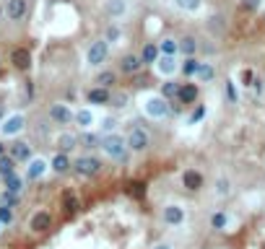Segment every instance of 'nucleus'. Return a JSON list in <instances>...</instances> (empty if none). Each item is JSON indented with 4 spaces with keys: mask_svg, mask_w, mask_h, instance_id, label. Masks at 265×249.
<instances>
[{
    "mask_svg": "<svg viewBox=\"0 0 265 249\" xmlns=\"http://www.w3.org/2000/svg\"><path fill=\"white\" fill-rule=\"evenodd\" d=\"M128 146H130V151H135V153L148 151V148H151V133H148L146 128H133V130L128 133Z\"/></svg>",
    "mask_w": 265,
    "mask_h": 249,
    "instance_id": "10",
    "label": "nucleus"
},
{
    "mask_svg": "<svg viewBox=\"0 0 265 249\" xmlns=\"http://www.w3.org/2000/svg\"><path fill=\"white\" fill-rule=\"evenodd\" d=\"M138 106L148 119L159 122V119H166L169 117V99H164L161 93H153V91H146L138 96Z\"/></svg>",
    "mask_w": 265,
    "mask_h": 249,
    "instance_id": "1",
    "label": "nucleus"
},
{
    "mask_svg": "<svg viewBox=\"0 0 265 249\" xmlns=\"http://www.w3.org/2000/svg\"><path fill=\"white\" fill-rule=\"evenodd\" d=\"M231 226V215L226 210H213L211 213V228L213 231H226Z\"/></svg>",
    "mask_w": 265,
    "mask_h": 249,
    "instance_id": "25",
    "label": "nucleus"
},
{
    "mask_svg": "<svg viewBox=\"0 0 265 249\" xmlns=\"http://www.w3.org/2000/svg\"><path fill=\"white\" fill-rule=\"evenodd\" d=\"M13 208H3V205H0V223H3V226H11L13 223Z\"/></svg>",
    "mask_w": 265,
    "mask_h": 249,
    "instance_id": "40",
    "label": "nucleus"
},
{
    "mask_svg": "<svg viewBox=\"0 0 265 249\" xmlns=\"http://www.w3.org/2000/svg\"><path fill=\"white\" fill-rule=\"evenodd\" d=\"M130 146H128V138H122L120 133H112V135H102V153L109 156L112 161H122L128 156Z\"/></svg>",
    "mask_w": 265,
    "mask_h": 249,
    "instance_id": "2",
    "label": "nucleus"
},
{
    "mask_svg": "<svg viewBox=\"0 0 265 249\" xmlns=\"http://www.w3.org/2000/svg\"><path fill=\"white\" fill-rule=\"evenodd\" d=\"M99 114H97V109L94 106H81L75 112V125L81 128V133H89V130H97L99 128Z\"/></svg>",
    "mask_w": 265,
    "mask_h": 249,
    "instance_id": "9",
    "label": "nucleus"
},
{
    "mask_svg": "<svg viewBox=\"0 0 265 249\" xmlns=\"http://www.w3.org/2000/svg\"><path fill=\"white\" fill-rule=\"evenodd\" d=\"M16 166H19V161H16L11 153H6L3 159H0V179L13 177V174H16Z\"/></svg>",
    "mask_w": 265,
    "mask_h": 249,
    "instance_id": "28",
    "label": "nucleus"
},
{
    "mask_svg": "<svg viewBox=\"0 0 265 249\" xmlns=\"http://www.w3.org/2000/svg\"><path fill=\"white\" fill-rule=\"evenodd\" d=\"M198 93H200V91H198L195 83H182V86H180V96H177V99H180L182 104H195V101H198Z\"/></svg>",
    "mask_w": 265,
    "mask_h": 249,
    "instance_id": "26",
    "label": "nucleus"
},
{
    "mask_svg": "<svg viewBox=\"0 0 265 249\" xmlns=\"http://www.w3.org/2000/svg\"><path fill=\"white\" fill-rule=\"evenodd\" d=\"M231 192H234L231 179H229L226 174H218V177H216V182H213V197H216V200H226Z\"/></svg>",
    "mask_w": 265,
    "mask_h": 249,
    "instance_id": "20",
    "label": "nucleus"
},
{
    "mask_svg": "<svg viewBox=\"0 0 265 249\" xmlns=\"http://www.w3.org/2000/svg\"><path fill=\"white\" fill-rule=\"evenodd\" d=\"M3 228H6V226H3V223H0V231H3Z\"/></svg>",
    "mask_w": 265,
    "mask_h": 249,
    "instance_id": "47",
    "label": "nucleus"
},
{
    "mask_svg": "<svg viewBox=\"0 0 265 249\" xmlns=\"http://www.w3.org/2000/svg\"><path fill=\"white\" fill-rule=\"evenodd\" d=\"M50 169L55 171V174H68V171L73 169V161L68 159V153H55L52 156V161H50Z\"/></svg>",
    "mask_w": 265,
    "mask_h": 249,
    "instance_id": "23",
    "label": "nucleus"
},
{
    "mask_svg": "<svg viewBox=\"0 0 265 249\" xmlns=\"http://www.w3.org/2000/svg\"><path fill=\"white\" fill-rule=\"evenodd\" d=\"M180 52H182L185 57H195V52H198V39H195L193 34H185V37L180 39Z\"/></svg>",
    "mask_w": 265,
    "mask_h": 249,
    "instance_id": "30",
    "label": "nucleus"
},
{
    "mask_svg": "<svg viewBox=\"0 0 265 249\" xmlns=\"http://www.w3.org/2000/svg\"><path fill=\"white\" fill-rule=\"evenodd\" d=\"M3 182H6V190L13 192V195H21L24 187H26V177H19V174H13V177H8Z\"/></svg>",
    "mask_w": 265,
    "mask_h": 249,
    "instance_id": "34",
    "label": "nucleus"
},
{
    "mask_svg": "<svg viewBox=\"0 0 265 249\" xmlns=\"http://www.w3.org/2000/svg\"><path fill=\"white\" fill-rule=\"evenodd\" d=\"M242 6L249 8V11H257V8L262 6V0H242Z\"/></svg>",
    "mask_w": 265,
    "mask_h": 249,
    "instance_id": "43",
    "label": "nucleus"
},
{
    "mask_svg": "<svg viewBox=\"0 0 265 249\" xmlns=\"http://www.w3.org/2000/svg\"><path fill=\"white\" fill-rule=\"evenodd\" d=\"M198 68H200V60H198V57H185L182 65H180V73H182L185 78H195Z\"/></svg>",
    "mask_w": 265,
    "mask_h": 249,
    "instance_id": "32",
    "label": "nucleus"
},
{
    "mask_svg": "<svg viewBox=\"0 0 265 249\" xmlns=\"http://www.w3.org/2000/svg\"><path fill=\"white\" fill-rule=\"evenodd\" d=\"M104 13H107V19L109 21H115V24H120V21H125L130 16V11H133V3L130 0H104Z\"/></svg>",
    "mask_w": 265,
    "mask_h": 249,
    "instance_id": "6",
    "label": "nucleus"
},
{
    "mask_svg": "<svg viewBox=\"0 0 265 249\" xmlns=\"http://www.w3.org/2000/svg\"><path fill=\"white\" fill-rule=\"evenodd\" d=\"M86 101H89L91 106H104V104H112V93H109V88L94 86V88H89V93H86Z\"/></svg>",
    "mask_w": 265,
    "mask_h": 249,
    "instance_id": "16",
    "label": "nucleus"
},
{
    "mask_svg": "<svg viewBox=\"0 0 265 249\" xmlns=\"http://www.w3.org/2000/svg\"><path fill=\"white\" fill-rule=\"evenodd\" d=\"M19 202H21V195H13L8 190L0 192V205L3 208H19Z\"/></svg>",
    "mask_w": 265,
    "mask_h": 249,
    "instance_id": "38",
    "label": "nucleus"
},
{
    "mask_svg": "<svg viewBox=\"0 0 265 249\" xmlns=\"http://www.w3.org/2000/svg\"><path fill=\"white\" fill-rule=\"evenodd\" d=\"M81 146L83 148H102V133H97V130L81 133Z\"/></svg>",
    "mask_w": 265,
    "mask_h": 249,
    "instance_id": "33",
    "label": "nucleus"
},
{
    "mask_svg": "<svg viewBox=\"0 0 265 249\" xmlns=\"http://www.w3.org/2000/svg\"><path fill=\"white\" fill-rule=\"evenodd\" d=\"M115 83H117V73L115 70H102L97 75V86H102V88H112Z\"/></svg>",
    "mask_w": 265,
    "mask_h": 249,
    "instance_id": "35",
    "label": "nucleus"
},
{
    "mask_svg": "<svg viewBox=\"0 0 265 249\" xmlns=\"http://www.w3.org/2000/svg\"><path fill=\"white\" fill-rule=\"evenodd\" d=\"M104 39L109 42V47H112V44H125V31H122V26L109 24L107 31H104Z\"/></svg>",
    "mask_w": 265,
    "mask_h": 249,
    "instance_id": "27",
    "label": "nucleus"
},
{
    "mask_svg": "<svg viewBox=\"0 0 265 249\" xmlns=\"http://www.w3.org/2000/svg\"><path fill=\"white\" fill-rule=\"evenodd\" d=\"M26 13H29V0H6L8 21H24Z\"/></svg>",
    "mask_w": 265,
    "mask_h": 249,
    "instance_id": "14",
    "label": "nucleus"
},
{
    "mask_svg": "<svg viewBox=\"0 0 265 249\" xmlns=\"http://www.w3.org/2000/svg\"><path fill=\"white\" fill-rule=\"evenodd\" d=\"M26 130V117L24 112H11L0 119V135L3 138H16Z\"/></svg>",
    "mask_w": 265,
    "mask_h": 249,
    "instance_id": "4",
    "label": "nucleus"
},
{
    "mask_svg": "<svg viewBox=\"0 0 265 249\" xmlns=\"http://www.w3.org/2000/svg\"><path fill=\"white\" fill-rule=\"evenodd\" d=\"M11 65L16 70H29L31 68V52L26 50V47H16V50L11 52Z\"/></svg>",
    "mask_w": 265,
    "mask_h": 249,
    "instance_id": "19",
    "label": "nucleus"
},
{
    "mask_svg": "<svg viewBox=\"0 0 265 249\" xmlns=\"http://www.w3.org/2000/svg\"><path fill=\"white\" fill-rule=\"evenodd\" d=\"M140 68H143V60H140V55H122V57H120V73H122V75H133V73H138Z\"/></svg>",
    "mask_w": 265,
    "mask_h": 249,
    "instance_id": "21",
    "label": "nucleus"
},
{
    "mask_svg": "<svg viewBox=\"0 0 265 249\" xmlns=\"http://www.w3.org/2000/svg\"><path fill=\"white\" fill-rule=\"evenodd\" d=\"M171 6H174L180 13H187V16H195L206 8V0H171Z\"/></svg>",
    "mask_w": 265,
    "mask_h": 249,
    "instance_id": "22",
    "label": "nucleus"
},
{
    "mask_svg": "<svg viewBox=\"0 0 265 249\" xmlns=\"http://www.w3.org/2000/svg\"><path fill=\"white\" fill-rule=\"evenodd\" d=\"M55 146H57L60 153H70L73 148L81 146V135H75V133H70V130H62V133L55 138Z\"/></svg>",
    "mask_w": 265,
    "mask_h": 249,
    "instance_id": "15",
    "label": "nucleus"
},
{
    "mask_svg": "<svg viewBox=\"0 0 265 249\" xmlns=\"http://www.w3.org/2000/svg\"><path fill=\"white\" fill-rule=\"evenodd\" d=\"M161 57L159 52V44H146L143 50H140V60H143V65H156V60Z\"/></svg>",
    "mask_w": 265,
    "mask_h": 249,
    "instance_id": "29",
    "label": "nucleus"
},
{
    "mask_svg": "<svg viewBox=\"0 0 265 249\" xmlns=\"http://www.w3.org/2000/svg\"><path fill=\"white\" fill-rule=\"evenodd\" d=\"M159 52H161V55L177 57V55H180V39H174V37H164V39L159 42Z\"/></svg>",
    "mask_w": 265,
    "mask_h": 249,
    "instance_id": "31",
    "label": "nucleus"
},
{
    "mask_svg": "<svg viewBox=\"0 0 265 249\" xmlns=\"http://www.w3.org/2000/svg\"><path fill=\"white\" fill-rule=\"evenodd\" d=\"M11 156L19 164H29L31 159H34V151H31V146L26 143V140H16V143L11 146Z\"/></svg>",
    "mask_w": 265,
    "mask_h": 249,
    "instance_id": "17",
    "label": "nucleus"
},
{
    "mask_svg": "<svg viewBox=\"0 0 265 249\" xmlns=\"http://www.w3.org/2000/svg\"><path fill=\"white\" fill-rule=\"evenodd\" d=\"M107 57H109V42L104 37L102 39H94L89 44V50H86V68H91V70L102 68L104 62H107Z\"/></svg>",
    "mask_w": 265,
    "mask_h": 249,
    "instance_id": "3",
    "label": "nucleus"
},
{
    "mask_svg": "<svg viewBox=\"0 0 265 249\" xmlns=\"http://www.w3.org/2000/svg\"><path fill=\"white\" fill-rule=\"evenodd\" d=\"M0 117H3V109H0Z\"/></svg>",
    "mask_w": 265,
    "mask_h": 249,
    "instance_id": "48",
    "label": "nucleus"
},
{
    "mask_svg": "<svg viewBox=\"0 0 265 249\" xmlns=\"http://www.w3.org/2000/svg\"><path fill=\"white\" fill-rule=\"evenodd\" d=\"M226 91H229V99L237 101V91H234V83H231V81H226Z\"/></svg>",
    "mask_w": 265,
    "mask_h": 249,
    "instance_id": "45",
    "label": "nucleus"
},
{
    "mask_svg": "<svg viewBox=\"0 0 265 249\" xmlns=\"http://www.w3.org/2000/svg\"><path fill=\"white\" fill-rule=\"evenodd\" d=\"M151 249H174V244H171V241H156Z\"/></svg>",
    "mask_w": 265,
    "mask_h": 249,
    "instance_id": "44",
    "label": "nucleus"
},
{
    "mask_svg": "<svg viewBox=\"0 0 265 249\" xmlns=\"http://www.w3.org/2000/svg\"><path fill=\"white\" fill-rule=\"evenodd\" d=\"M3 156H6V143L0 140V159H3Z\"/></svg>",
    "mask_w": 265,
    "mask_h": 249,
    "instance_id": "46",
    "label": "nucleus"
},
{
    "mask_svg": "<svg viewBox=\"0 0 265 249\" xmlns=\"http://www.w3.org/2000/svg\"><path fill=\"white\" fill-rule=\"evenodd\" d=\"M78 208H81V202H78V197L75 195H65V213H75Z\"/></svg>",
    "mask_w": 265,
    "mask_h": 249,
    "instance_id": "39",
    "label": "nucleus"
},
{
    "mask_svg": "<svg viewBox=\"0 0 265 249\" xmlns=\"http://www.w3.org/2000/svg\"><path fill=\"white\" fill-rule=\"evenodd\" d=\"M130 99H128V93H117V96H112V106H125Z\"/></svg>",
    "mask_w": 265,
    "mask_h": 249,
    "instance_id": "42",
    "label": "nucleus"
},
{
    "mask_svg": "<svg viewBox=\"0 0 265 249\" xmlns=\"http://www.w3.org/2000/svg\"><path fill=\"white\" fill-rule=\"evenodd\" d=\"M180 65L182 62L177 60V57H171V55H161L159 60H156V65H153V70H156V75L159 78H164V81H171L177 73H180Z\"/></svg>",
    "mask_w": 265,
    "mask_h": 249,
    "instance_id": "8",
    "label": "nucleus"
},
{
    "mask_svg": "<svg viewBox=\"0 0 265 249\" xmlns=\"http://www.w3.org/2000/svg\"><path fill=\"white\" fill-rule=\"evenodd\" d=\"M47 171H50V161L47 159H42V156H34L29 164H26V179L29 182H37V179H42Z\"/></svg>",
    "mask_w": 265,
    "mask_h": 249,
    "instance_id": "12",
    "label": "nucleus"
},
{
    "mask_svg": "<svg viewBox=\"0 0 265 249\" xmlns=\"http://www.w3.org/2000/svg\"><path fill=\"white\" fill-rule=\"evenodd\" d=\"M180 86H182V83H177L174 78H171V81H164L161 96H164V99H177V96H180Z\"/></svg>",
    "mask_w": 265,
    "mask_h": 249,
    "instance_id": "36",
    "label": "nucleus"
},
{
    "mask_svg": "<svg viewBox=\"0 0 265 249\" xmlns=\"http://www.w3.org/2000/svg\"><path fill=\"white\" fill-rule=\"evenodd\" d=\"M117 117H102L99 119V133L102 135H112V133H117Z\"/></svg>",
    "mask_w": 265,
    "mask_h": 249,
    "instance_id": "37",
    "label": "nucleus"
},
{
    "mask_svg": "<svg viewBox=\"0 0 265 249\" xmlns=\"http://www.w3.org/2000/svg\"><path fill=\"white\" fill-rule=\"evenodd\" d=\"M161 221H164V226H169V228L185 226V221H187L185 205H180V202H166V205L161 208Z\"/></svg>",
    "mask_w": 265,
    "mask_h": 249,
    "instance_id": "5",
    "label": "nucleus"
},
{
    "mask_svg": "<svg viewBox=\"0 0 265 249\" xmlns=\"http://www.w3.org/2000/svg\"><path fill=\"white\" fill-rule=\"evenodd\" d=\"M203 182H206V179H203V174H200L198 169H185L182 171V187H185V190L198 192L200 187H203Z\"/></svg>",
    "mask_w": 265,
    "mask_h": 249,
    "instance_id": "18",
    "label": "nucleus"
},
{
    "mask_svg": "<svg viewBox=\"0 0 265 249\" xmlns=\"http://www.w3.org/2000/svg\"><path fill=\"white\" fill-rule=\"evenodd\" d=\"M73 171L78 177H97L102 171V159H97V156H78L73 161Z\"/></svg>",
    "mask_w": 265,
    "mask_h": 249,
    "instance_id": "7",
    "label": "nucleus"
},
{
    "mask_svg": "<svg viewBox=\"0 0 265 249\" xmlns=\"http://www.w3.org/2000/svg\"><path fill=\"white\" fill-rule=\"evenodd\" d=\"M213 78H216V68H213V62L200 60V68H198V73H195V81H198V83H211Z\"/></svg>",
    "mask_w": 265,
    "mask_h": 249,
    "instance_id": "24",
    "label": "nucleus"
},
{
    "mask_svg": "<svg viewBox=\"0 0 265 249\" xmlns=\"http://www.w3.org/2000/svg\"><path fill=\"white\" fill-rule=\"evenodd\" d=\"M203 117H206V106H198L195 112L190 114V119H187V122H190V125H195V122H198V119H203Z\"/></svg>",
    "mask_w": 265,
    "mask_h": 249,
    "instance_id": "41",
    "label": "nucleus"
},
{
    "mask_svg": "<svg viewBox=\"0 0 265 249\" xmlns=\"http://www.w3.org/2000/svg\"><path fill=\"white\" fill-rule=\"evenodd\" d=\"M29 228L34 233H44L52 228V213L50 210H37L34 215L29 218Z\"/></svg>",
    "mask_w": 265,
    "mask_h": 249,
    "instance_id": "13",
    "label": "nucleus"
},
{
    "mask_svg": "<svg viewBox=\"0 0 265 249\" xmlns=\"http://www.w3.org/2000/svg\"><path fill=\"white\" fill-rule=\"evenodd\" d=\"M50 119H52L55 125H70V122H75V112L70 109V104L57 101V104L50 106Z\"/></svg>",
    "mask_w": 265,
    "mask_h": 249,
    "instance_id": "11",
    "label": "nucleus"
}]
</instances>
